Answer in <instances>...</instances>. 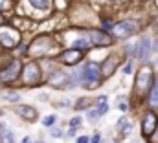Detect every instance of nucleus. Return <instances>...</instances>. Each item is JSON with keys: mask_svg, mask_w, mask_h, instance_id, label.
Wrapping results in <instances>:
<instances>
[{"mask_svg": "<svg viewBox=\"0 0 158 143\" xmlns=\"http://www.w3.org/2000/svg\"><path fill=\"white\" fill-rule=\"evenodd\" d=\"M20 40V35L17 30L9 28V26H2L0 28V44L6 48H15Z\"/></svg>", "mask_w": 158, "mask_h": 143, "instance_id": "1", "label": "nucleus"}, {"mask_svg": "<svg viewBox=\"0 0 158 143\" xmlns=\"http://www.w3.org/2000/svg\"><path fill=\"white\" fill-rule=\"evenodd\" d=\"M112 30H114L116 37L125 39V37H131L132 33H136L138 26H136V22H134V20H123V22H118Z\"/></svg>", "mask_w": 158, "mask_h": 143, "instance_id": "2", "label": "nucleus"}, {"mask_svg": "<svg viewBox=\"0 0 158 143\" xmlns=\"http://www.w3.org/2000/svg\"><path fill=\"white\" fill-rule=\"evenodd\" d=\"M99 66L96 63H86L83 68H81V77L86 81V83H96L99 79Z\"/></svg>", "mask_w": 158, "mask_h": 143, "instance_id": "3", "label": "nucleus"}, {"mask_svg": "<svg viewBox=\"0 0 158 143\" xmlns=\"http://www.w3.org/2000/svg\"><path fill=\"white\" fill-rule=\"evenodd\" d=\"M39 77H40V70H39V66H37L35 63H30V64L24 66L22 79H24L26 84H35V83L39 81Z\"/></svg>", "mask_w": 158, "mask_h": 143, "instance_id": "4", "label": "nucleus"}, {"mask_svg": "<svg viewBox=\"0 0 158 143\" xmlns=\"http://www.w3.org/2000/svg\"><path fill=\"white\" fill-rule=\"evenodd\" d=\"M149 53H151V39H142L138 44H136V48H134V55L140 59V61H145L147 57H149Z\"/></svg>", "mask_w": 158, "mask_h": 143, "instance_id": "5", "label": "nucleus"}, {"mask_svg": "<svg viewBox=\"0 0 158 143\" xmlns=\"http://www.w3.org/2000/svg\"><path fill=\"white\" fill-rule=\"evenodd\" d=\"M19 68H20V64H19V61H13L6 70L0 72V81H4V83H9V81H13L17 75H19Z\"/></svg>", "mask_w": 158, "mask_h": 143, "instance_id": "6", "label": "nucleus"}, {"mask_svg": "<svg viewBox=\"0 0 158 143\" xmlns=\"http://www.w3.org/2000/svg\"><path fill=\"white\" fill-rule=\"evenodd\" d=\"M155 129H156V117H155L153 112H149V114H145V117H143L142 132H143V136H151V134L155 132Z\"/></svg>", "mask_w": 158, "mask_h": 143, "instance_id": "7", "label": "nucleus"}, {"mask_svg": "<svg viewBox=\"0 0 158 143\" xmlns=\"http://www.w3.org/2000/svg\"><path fill=\"white\" fill-rule=\"evenodd\" d=\"M48 48H50V39L42 37V39H37V40L31 44L30 53H31V55H42V53L48 51Z\"/></svg>", "mask_w": 158, "mask_h": 143, "instance_id": "8", "label": "nucleus"}, {"mask_svg": "<svg viewBox=\"0 0 158 143\" xmlns=\"http://www.w3.org/2000/svg\"><path fill=\"white\" fill-rule=\"evenodd\" d=\"M17 114H19L20 117L28 119V121H35V119H37V112H35V108L28 107V105H20V107L17 108Z\"/></svg>", "mask_w": 158, "mask_h": 143, "instance_id": "9", "label": "nucleus"}, {"mask_svg": "<svg viewBox=\"0 0 158 143\" xmlns=\"http://www.w3.org/2000/svg\"><path fill=\"white\" fill-rule=\"evenodd\" d=\"M88 37H92V39H88L90 42H94V44H103V46H109L112 40L109 39L107 33H99V31H88Z\"/></svg>", "mask_w": 158, "mask_h": 143, "instance_id": "10", "label": "nucleus"}, {"mask_svg": "<svg viewBox=\"0 0 158 143\" xmlns=\"http://www.w3.org/2000/svg\"><path fill=\"white\" fill-rule=\"evenodd\" d=\"M81 57H83L81 51H77V50H70V51H64V53L61 55V61H64L66 64H76L77 61H81Z\"/></svg>", "mask_w": 158, "mask_h": 143, "instance_id": "11", "label": "nucleus"}, {"mask_svg": "<svg viewBox=\"0 0 158 143\" xmlns=\"http://www.w3.org/2000/svg\"><path fill=\"white\" fill-rule=\"evenodd\" d=\"M149 81H151V70H142L140 72V75H138V88L140 90H143L147 84H149Z\"/></svg>", "mask_w": 158, "mask_h": 143, "instance_id": "12", "label": "nucleus"}, {"mask_svg": "<svg viewBox=\"0 0 158 143\" xmlns=\"http://www.w3.org/2000/svg\"><path fill=\"white\" fill-rule=\"evenodd\" d=\"M2 97H4L6 101H9V103H17V101L20 99V94H19V92H13V90H4V92H2Z\"/></svg>", "mask_w": 158, "mask_h": 143, "instance_id": "13", "label": "nucleus"}, {"mask_svg": "<svg viewBox=\"0 0 158 143\" xmlns=\"http://www.w3.org/2000/svg\"><path fill=\"white\" fill-rule=\"evenodd\" d=\"M149 105L151 107H158V81L153 84V90H151V94H149Z\"/></svg>", "mask_w": 158, "mask_h": 143, "instance_id": "14", "label": "nucleus"}, {"mask_svg": "<svg viewBox=\"0 0 158 143\" xmlns=\"http://www.w3.org/2000/svg\"><path fill=\"white\" fill-rule=\"evenodd\" d=\"M63 81H66V75L64 73H55V75H52V79H50V84H53V86H61V83Z\"/></svg>", "mask_w": 158, "mask_h": 143, "instance_id": "15", "label": "nucleus"}, {"mask_svg": "<svg viewBox=\"0 0 158 143\" xmlns=\"http://www.w3.org/2000/svg\"><path fill=\"white\" fill-rule=\"evenodd\" d=\"M30 2H31V6H35L37 9H46L48 4H50V0H30Z\"/></svg>", "mask_w": 158, "mask_h": 143, "instance_id": "16", "label": "nucleus"}, {"mask_svg": "<svg viewBox=\"0 0 158 143\" xmlns=\"http://www.w3.org/2000/svg\"><path fill=\"white\" fill-rule=\"evenodd\" d=\"M90 44H92V42H90L88 39H79V40L74 42V46H76V48H88Z\"/></svg>", "mask_w": 158, "mask_h": 143, "instance_id": "17", "label": "nucleus"}, {"mask_svg": "<svg viewBox=\"0 0 158 143\" xmlns=\"http://www.w3.org/2000/svg\"><path fill=\"white\" fill-rule=\"evenodd\" d=\"M114 61H118V59H116V57H109V59H107V63H105V75H110V72H112L110 64H112Z\"/></svg>", "mask_w": 158, "mask_h": 143, "instance_id": "18", "label": "nucleus"}, {"mask_svg": "<svg viewBox=\"0 0 158 143\" xmlns=\"http://www.w3.org/2000/svg\"><path fill=\"white\" fill-rule=\"evenodd\" d=\"M55 119H57L55 116H48V117H44V119H42V123H44V127H52V125L55 123Z\"/></svg>", "mask_w": 158, "mask_h": 143, "instance_id": "19", "label": "nucleus"}, {"mask_svg": "<svg viewBox=\"0 0 158 143\" xmlns=\"http://www.w3.org/2000/svg\"><path fill=\"white\" fill-rule=\"evenodd\" d=\"M107 110H109V107H107V103H101L99 107H98V116H103V114H107Z\"/></svg>", "mask_w": 158, "mask_h": 143, "instance_id": "20", "label": "nucleus"}, {"mask_svg": "<svg viewBox=\"0 0 158 143\" xmlns=\"http://www.w3.org/2000/svg\"><path fill=\"white\" fill-rule=\"evenodd\" d=\"M79 123H81V117H74V119L70 121V125H72L74 129H77V125H79Z\"/></svg>", "mask_w": 158, "mask_h": 143, "instance_id": "21", "label": "nucleus"}, {"mask_svg": "<svg viewBox=\"0 0 158 143\" xmlns=\"http://www.w3.org/2000/svg\"><path fill=\"white\" fill-rule=\"evenodd\" d=\"M123 72H125V73H131V72H132V63H131V61H129V63L125 64V68H123Z\"/></svg>", "mask_w": 158, "mask_h": 143, "instance_id": "22", "label": "nucleus"}, {"mask_svg": "<svg viewBox=\"0 0 158 143\" xmlns=\"http://www.w3.org/2000/svg\"><path fill=\"white\" fill-rule=\"evenodd\" d=\"M9 6V0H0V11H4Z\"/></svg>", "mask_w": 158, "mask_h": 143, "instance_id": "23", "label": "nucleus"}, {"mask_svg": "<svg viewBox=\"0 0 158 143\" xmlns=\"http://www.w3.org/2000/svg\"><path fill=\"white\" fill-rule=\"evenodd\" d=\"M101 103H107V96H99L98 97V105H101Z\"/></svg>", "mask_w": 158, "mask_h": 143, "instance_id": "24", "label": "nucleus"}, {"mask_svg": "<svg viewBox=\"0 0 158 143\" xmlns=\"http://www.w3.org/2000/svg\"><path fill=\"white\" fill-rule=\"evenodd\" d=\"M52 136L59 138V136H61V130H59V129H52Z\"/></svg>", "mask_w": 158, "mask_h": 143, "instance_id": "25", "label": "nucleus"}, {"mask_svg": "<svg viewBox=\"0 0 158 143\" xmlns=\"http://www.w3.org/2000/svg\"><path fill=\"white\" fill-rule=\"evenodd\" d=\"M90 140L86 138V136H81V138H77V143H88Z\"/></svg>", "mask_w": 158, "mask_h": 143, "instance_id": "26", "label": "nucleus"}, {"mask_svg": "<svg viewBox=\"0 0 158 143\" xmlns=\"http://www.w3.org/2000/svg\"><path fill=\"white\" fill-rule=\"evenodd\" d=\"M99 140H101V138H99V134H94V138H92V141H90V143H99Z\"/></svg>", "mask_w": 158, "mask_h": 143, "instance_id": "27", "label": "nucleus"}, {"mask_svg": "<svg viewBox=\"0 0 158 143\" xmlns=\"http://www.w3.org/2000/svg\"><path fill=\"white\" fill-rule=\"evenodd\" d=\"M22 143H31V140H30V138H24V140H22Z\"/></svg>", "mask_w": 158, "mask_h": 143, "instance_id": "28", "label": "nucleus"}, {"mask_svg": "<svg viewBox=\"0 0 158 143\" xmlns=\"http://www.w3.org/2000/svg\"><path fill=\"white\" fill-rule=\"evenodd\" d=\"M155 46H156V50H158V39H156V44H155Z\"/></svg>", "mask_w": 158, "mask_h": 143, "instance_id": "29", "label": "nucleus"}, {"mask_svg": "<svg viewBox=\"0 0 158 143\" xmlns=\"http://www.w3.org/2000/svg\"><path fill=\"white\" fill-rule=\"evenodd\" d=\"M37 143H44V141H37Z\"/></svg>", "mask_w": 158, "mask_h": 143, "instance_id": "30", "label": "nucleus"}, {"mask_svg": "<svg viewBox=\"0 0 158 143\" xmlns=\"http://www.w3.org/2000/svg\"><path fill=\"white\" fill-rule=\"evenodd\" d=\"M0 24H2V18H0Z\"/></svg>", "mask_w": 158, "mask_h": 143, "instance_id": "31", "label": "nucleus"}, {"mask_svg": "<svg viewBox=\"0 0 158 143\" xmlns=\"http://www.w3.org/2000/svg\"><path fill=\"white\" fill-rule=\"evenodd\" d=\"M156 127H158V123H156Z\"/></svg>", "mask_w": 158, "mask_h": 143, "instance_id": "32", "label": "nucleus"}]
</instances>
